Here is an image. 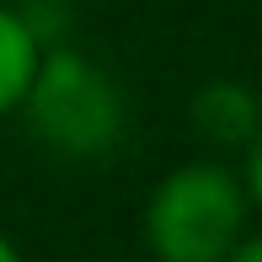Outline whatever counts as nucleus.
<instances>
[{"label":"nucleus","instance_id":"nucleus-1","mask_svg":"<svg viewBox=\"0 0 262 262\" xmlns=\"http://www.w3.org/2000/svg\"><path fill=\"white\" fill-rule=\"evenodd\" d=\"M27 118V134L59 161H102L118 150L128 123V107L118 80L107 75L91 54L49 43L32 70V86L16 107Z\"/></svg>","mask_w":262,"mask_h":262},{"label":"nucleus","instance_id":"nucleus-2","mask_svg":"<svg viewBox=\"0 0 262 262\" xmlns=\"http://www.w3.org/2000/svg\"><path fill=\"white\" fill-rule=\"evenodd\" d=\"M252 198L235 166L182 161L150 187L139 230L156 262H225L246 235Z\"/></svg>","mask_w":262,"mask_h":262},{"label":"nucleus","instance_id":"nucleus-3","mask_svg":"<svg viewBox=\"0 0 262 262\" xmlns=\"http://www.w3.org/2000/svg\"><path fill=\"white\" fill-rule=\"evenodd\" d=\"M193 128L214 150H246L262 134V97L246 80H209L193 97Z\"/></svg>","mask_w":262,"mask_h":262},{"label":"nucleus","instance_id":"nucleus-4","mask_svg":"<svg viewBox=\"0 0 262 262\" xmlns=\"http://www.w3.org/2000/svg\"><path fill=\"white\" fill-rule=\"evenodd\" d=\"M38 59H43V43H38V32L27 27L21 6H6V0H0V118H11L21 107Z\"/></svg>","mask_w":262,"mask_h":262},{"label":"nucleus","instance_id":"nucleus-5","mask_svg":"<svg viewBox=\"0 0 262 262\" xmlns=\"http://www.w3.org/2000/svg\"><path fill=\"white\" fill-rule=\"evenodd\" d=\"M241 182H246V198H252V209L262 214V134L241 150Z\"/></svg>","mask_w":262,"mask_h":262},{"label":"nucleus","instance_id":"nucleus-6","mask_svg":"<svg viewBox=\"0 0 262 262\" xmlns=\"http://www.w3.org/2000/svg\"><path fill=\"white\" fill-rule=\"evenodd\" d=\"M225 262H262V230H246L241 241L230 246V257Z\"/></svg>","mask_w":262,"mask_h":262},{"label":"nucleus","instance_id":"nucleus-7","mask_svg":"<svg viewBox=\"0 0 262 262\" xmlns=\"http://www.w3.org/2000/svg\"><path fill=\"white\" fill-rule=\"evenodd\" d=\"M0 262H27V257H21V246H16V241H11V235H6V230H0Z\"/></svg>","mask_w":262,"mask_h":262}]
</instances>
